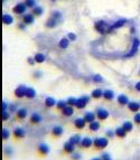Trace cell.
I'll return each mask as SVG.
<instances>
[{
  "label": "cell",
  "instance_id": "ba28073f",
  "mask_svg": "<svg viewBox=\"0 0 140 160\" xmlns=\"http://www.w3.org/2000/svg\"><path fill=\"white\" fill-rule=\"evenodd\" d=\"M26 91H27V87H26L25 85H19V86H17L16 90H15V95H16V98L21 99V98L26 96Z\"/></svg>",
  "mask_w": 140,
  "mask_h": 160
},
{
  "label": "cell",
  "instance_id": "7c38bea8",
  "mask_svg": "<svg viewBox=\"0 0 140 160\" xmlns=\"http://www.w3.org/2000/svg\"><path fill=\"white\" fill-rule=\"evenodd\" d=\"M74 125H75V128L76 129H84V127L86 125V121L84 118H76L75 120H74Z\"/></svg>",
  "mask_w": 140,
  "mask_h": 160
},
{
  "label": "cell",
  "instance_id": "db71d44e",
  "mask_svg": "<svg viewBox=\"0 0 140 160\" xmlns=\"http://www.w3.org/2000/svg\"><path fill=\"white\" fill-rule=\"evenodd\" d=\"M135 31H136V29H135V27H132V28H131V33H132V34H133V33H135Z\"/></svg>",
  "mask_w": 140,
  "mask_h": 160
},
{
  "label": "cell",
  "instance_id": "3957f363",
  "mask_svg": "<svg viewBox=\"0 0 140 160\" xmlns=\"http://www.w3.org/2000/svg\"><path fill=\"white\" fill-rule=\"evenodd\" d=\"M60 18H62V14H60V11H55L53 15H52V17H50V19L47 20V27H50V28H54L58 22H60Z\"/></svg>",
  "mask_w": 140,
  "mask_h": 160
},
{
  "label": "cell",
  "instance_id": "4fadbf2b",
  "mask_svg": "<svg viewBox=\"0 0 140 160\" xmlns=\"http://www.w3.org/2000/svg\"><path fill=\"white\" fill-rule=\"evenodd\" d=\"M37 150H38V152H39L41 156H46V155L50 153V149L47 144H45V143H40L39 146H38V148H37Z\"/></svg>",
  "mask_w": 140,
  "mask_h": 160
},
{
  "label": "cell",
  "instance_id": "44dd1931",
  "mask_svg": "<svg viewBox=\"0 0 140 160\" xmlns=\"http://www.w3.org/2000/svg\"><path fill=\"white\" fill-rule=\"evenodd\" d=\"M2 22L5 25H11L14 22V17L11 15L5 14V15H2Z\"/></svg>",
  "mask_w": 140,
  "mask_h": 160
},
{
  "label": "cell",
  "instance_id": "9a60e30c",
  "mask_svg": "<svg viewBox=\"0 0 140 160\" xmlns=\"http://www.w3.org/2000/svg\"><path fill=\"white\" fill-rule=\"evenodd\" d=\"M22 20H24V22H25L26 25H30V24H33L34 20H35V15H34V14H25L24 17H22Z\"/></svg>",
  "mask_w": 140,
  "mask_h": 160
},
{
  "label": "cell",
  "instance_id": "1f68e13d",
  "mask_svg": "<svg viewBox=\"0 0 140 160\" xmlns=\"http://www.w3.org/2000/svg\"><path fill=\"white\" fill-rule=\"evenodd\" d=\"M56 101L55 99H53V98H46V100H45V105L47 106V108H53L54 105H56Z\"/></svg>",
  "mask_w": 140,
  "mask_h": 160
},
{
  "label": "cell",
  "instance_id": "6da1fadb",
  "mask_svg": "<svg viewBox=\"0 0 140 160\" xmlns=\"http://www.w3.org/2000/svg\"><path fill=\"white\" fill-rule=\"evenodd\" d=\"M95 29L98 30L100 34L104 35V34L111 33V31L113 30V27L110 26V25H108L104 20H100V21H98V22L95 24Z\"/></svg>",
  "mask_w": 140,
  "mask_h": 160
},
{
  "label": "cell",
  "instance_id": "f5cc1de1",
  "mask_svg": "<svg viewBox=\"0 0 140 160\" xmlns=\"http://www.w3.org/2000/svg\"><path fill=\"white\" fill-rule=\"evenodd\" d=\"M18 28H19V29H25V25H24V24H19V25H18Z\"/></svg>",
  "mask_w": 140,
  "mask_h": 160
},
{
  "label": "cell",
  "instance_id": "681fc988",
  "mask_svg": "<svg viewBox=\"0 0 140 160\" xmlns=\"http://www.w3.org/2000/svg\"><path fill=\"white\" fill-rule=\"evenodd\" d=\"M7 109H9V105L7 104V102H2V111H7Z\"/></svg>",
  "mask_w": 140,
  "mask_h": 160
},
{
  "label": "cell",
  "instance_id": "f6af8a7d",
  "mask_svg": "<svg viewBox=\"0 0 140 160\" xmlns=\"http://www.w3.org/2000/svg\"><path fill=\"white\" fill-rule=\"evenodd\" d=\"M67 38L72 41H74V40H76V35L74 34V33H70L69 35H67Z\"/></svg>",
  "mask_w": 140,
  "mask_h": 160
},
{
  "label": "cell",
  "instance_id": "5bb4252c",
  "mask_svg": "<svg viewBox=\"0 0 140 160\" xmlns=\"http://www.w3.org/2000/svg\"><path fill=\"white\" fill-rule=\"evenodd\" d=\"M83 118L85 119L86 123H91V122L95 121V119H97V114H95V112H86V113L84 114Z\"/></svg>",
  "mask_w": 140,
  "mask_h": 160
},
{
  "label": "cell",
  "instance_id": "7402d4cb",
  "mask_svg": "<svg viewBox=\"0 0 140 160\" xmlns=\"http://www.w3.org/2000/svg\"><path fill=\"white\" fill-rule=\"evenodd\" d=\"M114 132H116V136H117L118 138H121V139H122V138H126V136H127V133H128L127 131L122 128V127L117 128V129L114 130Z\"/></svg>",
  "mask_w": 140,
  "mask_h": 160
},
{
  "label": "cell",
  "instance_id": "bcb514c9",
  "mask_svg": "<svg viewBox=\"0 0 140 160\" xmlns=\"http://www.w3.org/2000/svg\"><path fill=\"white\" fill-rule=\"evenodd\" d=\"M114 136H116V132H114V131H112V130H108L107 131V137H108V138H113V137H114Z\"/></svg>",
  "mask_w": 140,
  "mask_h": 160
},
{
  "label": "cell",
  "instance_id": "9f6ffc18",
  "mask_svg": "<svg viewBox=\"0 0 140 160\" xmlns=\"http://www.w3.org/2000/svg\"><path fill=\"white\" fill-rule=\"evenodd\" d=\"M52 1H55V0H52Z\"/></svg>",
  "mask_w": 140,
  "mask_h": 160
},
{
  "label": "cell",
  "instance_id": "74e56055",
  "mask_svg": "<svg viewBox=\"0 0 140 160\" xmlns=\"http://www.w3.org/2000/svg\"><path fill=\"white\" fill-rule=\"evenodd\" d=\"M9 118H10V112L9 111H2V117H1L2 121L9 120Z\"/></svg>",
  "mask_w": 140,
  "mask_h": 160
},
{
  "label": "cell",
  "instance_id": "2e32d148",
  "mask_svg": "<svg viewBox=\"0 0 140 160\" xmlns=\"http://www.w3.org/2000/svg\"><path fill=\"white\" fill-rule=\"evenodd\" d=\"M128 109H129L131 112L137 113V112L140 110V103L136 102V101H133V102H129V104H128Z\"/></svg>",
  "mask_w": 140,
  "mask_h": 160
},
{
  "label": "cell",
  "instance_id": "816d5d0a",
  "mask_svg": "<svg viewBox=\"0 0 140 160\" xmlns=\"http://www.w3.org/2000/svg\"><path fill=\"white\" fill-rule=\"evenodd\" d=\"M135 89L138 91V92H140V81L136 83V85H135Z\"/></svg>",
  "mask_w": 140,
  "mask_h": 160
},
{
  "label": "cell",
  "instance_id": "d4e9b609",
  "mask_svg": "<svg viewBox=\"0 0 140 160\" xmlns=\"http://www.w3.org/2000/svg\"><path fill=\"white\" fill-rule=\"evenodd\" d=\"M114 98V93L112 90H105L103 92V99L107 101H111Z\"/></svg>",
  "mask_w": 140,
  "mask_h": 160
},
{
  "label": "cell",
  "instance_id": "f35d334b",
  "mask_svg": "<svg viewBox=\"0 0 140 160\" xmlns=\"http://www.w3.org/2000/svg\"><path fill=\"white\" fill-rule=\"evenodd\" d=\"M92 80L94 81L95 83H101V82H103V77L101 75H99V74H95V75H93Z\"/></svg>",
  "mask_w": 140,
  "mask_h": 160
},
{
  "label": "cell",
  "instance_id": "4dcf8cb0",
  "mask_svg": "<svg viewBox=\"0 0 140 160\" xmlns=\"http://www.w3.org/2000/svg\"><path fill=\"white\" fill-rule=\"evenodd\" d=\"M122 128L127 131V132H131L132 129H133V124H132V122H131V121H126V122H123Z\"/></svg>",
  "mask_w": 140,
  "mask_h": 160
},
{
  "label": "cell",
  "instance_id": "ee69618b",
  "mask_svg": "<svg viewBox=\"0 0 140 160\" xmlns=\"http://www.w3.org/2000/svg\"><path fill=\"white\" fill-rule=\"evenodd\" d=\"M5 155L7 156V157H9L12 155V148L11 147H6L5 148Z\"/></svg>",
  "mask_w": 140,
  "mask_h": 160
},
{
  "label": "cell",
  "instance_id": "484cf974",
  "mask_svg": "<svg viewBox=\"0 0 140 160\" xmlns=\"http://www.w3.org/2000/svg\"><path fill=\"white\" fill-rule=\"evenodd\" d=\"M103 92H104V91L101 90V89H95V90L92 92L91 96H92L93 99H101V98H103Z\"/></svg>",
  "mask_w": 140,
  "mask_h": 160
},
{
  "label": "cell",
  "instance_id": "d6a6232c",
  "mask_svg": "<svg viewBox=\"0 0 140 160\" xmlns=\"http://www.w3.org/2000/svg\"><path fill=\"white\" fill-rule=\"evenodd\" d=\"M127 22V20L126 19H119L114 25H112V27H113V29H117V28H121L124 24Z\"/></svg>",
  "mask_w": 140,
  "mask_h": 160
},
{
  "label": "cell",
  "instance_id": "7bdbcfd3",
  "mask_svg": "<svg viewBox=\"0 0 140 160\" xmlns=\"http://www.w3.org/2000/svg\"><path fill=\"white\" fill-rule=\"evenodd\" d=\"M133 122L137 123V124H140V112H137L133 117Z\"/></svg>",
  "mask_w": 140,
  "mask_h": 160
},
{
  "label": "cell",
  "instance_id": "f1b7e54d",
  "mask_svg": "<svg viewBox=\"0 0 140 160\" xmlns=\"http://www.w3.org/2000/svg\"><path fill=\"white\" fill-rule=\"evenodd\" d=\"M35 96H36V91L34 90L33 87H27V91H26V98L29 99V100H31V99H34Z\"/></svg>",
  "mask_w": 140,
  "mask_h": 160
},
{
  "label": "cell",
  "instance_id": "277c9868",
  "mask_svg": "<svg viewBox=\"0 0 140 160\" xmlns=\"http://www.w3.org/2000/svg\"><path fill=\"white\" fill-rule=\"evenodd\" d=\"M139 45H140V40L138 39V38H135V39H133V43H132V47H131L130 52H129L124 57H132V56H135V55L137 54V52H138Z\"/></svg>",
  "mask_w": 140,
  "mask_h": 160
},
{
  "label": "cell",
  "instance_id": "8992f818",
  "mask_svg": "<svg viewBox=\"0 0 140 160\" xmlns=\"http://www.w3.org/2000/svg\"><path fill=\"white\" fill-rule=\"evenodd\" d=\"M95 114H97V118L101 121L107 120L108 117H109V112L105 110V109H102V108H99L97 110V112H95Z\"/></svg>",
  "mask_w": 140,
  "mask_h": 160
},
{
  "label": "cell",
  "instance_id": "ac0fdd59",
  "mask_svg": "<svg viewBox=\"0 0 140 160\" xmlns=\"http://www.w3.org/2000/svg\"><path fill=\"white\" fill-rule=\"evenodd\" d=\"M63 132H64V130H63V128H62L60 125H55V127L52 129V134H53L54 137H56V138L60 137V136L63 134Z\"/></svg>",
  "mask_w": 140,
  "mask_h": 160
},
{
  "label": "cell",
  "instance_id": "b9f144b4",
  "mask_svg": "<svg viewBox=\"0 0 140 160\" xmlns=\"http://www.w3.org/2000/svg\"><path fill=\"white\" fill-rule=\"evenodd\" d=\"M71 158H72V160H81V155L79 152H73Z\"/></svg>",
  "mask_w": 140,
  "mask_h": 160
},
{
  "label": "cell",
  "instance_id": "7a4b0ae2",
  "mask_svg": "<svg viewBox=\"0 0 140 160\" xmlns=\"http://www.w3.org/2000/svg\"><path fill=\"white\" fill-rule=\"evenodd\" d=\"M109 144V140L108 138H104V137H101V138H94L93 139V146L99 149V150H103L104 148H107Z\"/></svg>",
  "mask_w": 140,
  "mask_h": 160
},
{
  "label": "cell",
  "instance_id": "9c48e42d",
  "mask_svg": "<svg viewBox=\"0 0 140 160\" xmlns=\"http://www.w3.org/2000/svg\"><path fill=\"white\" fill-rule=\"evenodd\" d=\"M63 150L65 153H69V155H72L73 152H75V144H73L71 141H67L64 143L63 146Z\"/></svg>",
  "mask_w": 140,
  "mask_h": 160
},
{
  "label": "cell",
  "instance_id": "5b68a950",
  "mask_svg": "<svg viewBox=\"0 0 140 160\" xmlns=\"http://www.w3.org/2000/svg\"><path fill=\"white\" fill-rule=\"evenodd\" d=\"M89 101H90V98L89 96H86V95H84V96H82L80 99H77V102H76V104H75V108H77V109H84L85 106H86V104L89 103Z\"/></svg>",
  "mask_w": 140,
  "mask_h": 160
},
{
  "label": "cell",
  "instance_id": "7dc6e473",
  "mask_svg": "<svg viewBox=\"0 0 140 160\" xmlns=\"http://www.w3.org/2000/svg\"><path fill=\"white\" fill-rule=\"evenodd\" d=\"M34 77H35V79H39V77H41V72H40V71H36V72L34 73Z\"/></svg>",
  "mask_w": 140,
  "mask_h": 160
},
{
  "label": "cell",
  "instance_id": "ffe728a7",
  "mask_svg": "<svg viewBox=\"0 0 140 160\" xmlns=\"http://www.w3.org/2000/svg\"><path fill=\"white\" fill-rule=\"evenodd\" d=\"M40 121H41V115L39 113H33L30 115V122L33 124H38Z\"/></svg>",
  "mask_w": 140,
  "mask_h": 160
},
{
  "label": "cell",
  "instance_id": "8d00e7d4",
  "mask_svg": "<svg viewBox=\"0 0 140 160\" xmlns=\"http://www.w3.org/2000/svg\"><path fill=\"white\" fill-rule=\"evenodd\" d=\"M66 102H67V105L75 106V104H76V102H77V99H76V98H69Z\"/></svg>",
  "mask_w": 140,
  "mask_h": 160
},
{
  "label": "cell",
  "instance_id": "ab89813d",
  "mask_svg": "<svg viewBox=\"0 0 140 160\" xmlns=\"http://www.w3.org/2000/svg\"><path fill=\"white\" fill-rule=\"evenodd\" d=\"M25 3L28 8H35V0H26Z\"/></svg>",
  "mask_w": 140,
  "mask_h": 160
},
{
  "label": "cell",
  "instance_id": "8fae6325",
  "mask_svg": "<svg viewBox=\"0 0 140 160\" xmlns=\"http://www.w3.org/2000/svg\"><path fill=\"white\" fill-rule=\"evenodd\" d=\"M12 134H14V137L16 138V139H22V138H25V136H26V131L24 130L22 128H16L14 132H12Z\"/></svg>",
  "mask_w": 140,
  "mask_h": 160
},
{
  "label": "cell",
  "instance_id": "e0dca14e",
  "mask_svg": "<svg viewBox=\"0 0 140 160\" xmlns=\"http://www.w3.org/2000/svg\"><path fill=\"white\" fill-rule=\"evenodd\" d=\"M117 101H118V103L120 104V105H128L129 104V98L127 96V95H124V94H120L119 96H118V99H117Z\"/></svg>",
  "mask_w": 140,
  "mask_h": 160
},
{
  "label": "cell",
  "instance_id": "f546056e",
  "mask_svg": "<svg viewBox=\"0 0 140 160\" xmlns=\"http://www.w3.org/2000/svg\"><path fill=\"white\" fill-rule=\"evenodd\" d=\"M34 58H35V60H36V63H38V64L44 63V62H45V60H46L45 55H44V54H41V53H37V54L34 56Z\"/></svg>",
  "mask_w": 140,
  "mask_h": 160
},
{
  "label": "cell",
  "instance_id": "c3c4849f",
  "mask_svg": "<svg viewBox=\"0 0 140 160\" xmlns=\"http://www.w3.org/2000/svg\"><path fill=\"white\" fill-rule=\"evenodd\" d=\"M27 62L29 63V65H34V64L36 63V60H35L34 57H28V58H27Z\"/></svg>",
  "mask_w": 140,
  "mask_h": 160
},
{
  "label": "cell",
  "instance_id": "60d3db41",
  "mask_svg": "<svg viewBox=\"0 0 140 160\" xmlns=\"http://www.w3.org/2000/svg\"><path fill=\"white\" fill-rule=\"evenodd\" d=\"M101 160H112V158H111V156L109 155V153H107V152H104V153H102L101 155Z\"/></svg>",
  "mask_w": 140,
  "mask_h": 160
},
{
  "label": "cell",
  "instance_id": "d6986e66",
  "mask_svg": "<svg viewBox=\"0 0 140 160\" xmlns=\"http://www.w3.org/2000/svg\"><path fill=\"white\" fill-rule=\"evenodd\" d=\"M73 113H74V109H73V106H71V105H66V106L62 110V114H63L64 117H72Z\"/></svg>",
  "mask_w": 140,
  "mask_h": 160
},
{
  "label": "cell",
  "instance_id": "52a82bcc",
  "mask_svg": "<svg viewBox=\"0 0 140 160\" xmlns=\"http://www.w3.org/2000/svg\"><path fill=\"white\" fill-rule=\"evenodd\" d=\"M27 6H26V3H18V5H16L15 7H14V12L15 14H17V15H24L26 11H27Z\"/></svg>",
  "mask_w": 140,
  "mask_h": 160
},
{
  "label": "cell",
  "instance_id": "836d02e7",
  "mask_svg": "<svg viewBox=\"0 0 140 160\" xmlns=\"http://www.w3.org/2000/svg\"><path fill=\"white\" fill-rule=\"evenodd\" d=\"M1 134H2V140H8V139H9L10 132L8 129L3 128V129H2V132H1Z\"/></svg>",
  "mask_w": 140,
  "mask_h": 160
},
{
  "label": "cell",
  "instance_id": "d590c367",
  "mask_svg": "<svg viewBox=\"0 0 140 160\" xmlns=\"http://www.w3.org/2000/svg\"><path fill=\"white\" fill-rule=\"evenodd\" d=\"M33 14H34L35 16H40V15H43V8H41V7H35V8L33 9Z\"/></svg>",
  "mask_w": 140,
  "mask_h": 160
},
{
  "label": "cell",
  "instance_id": "11a10c76",
  "mask_svg": "<svg viewBox=\"0 0 140 160\" xmlns=\"http://www.w3.org/2000/svg\"><path fill=\"white\" fill-rule=\"evenodd\" d=\"M92 160H101V158H93Z\"/></svg>",
  "mask_w": 140,
  "mask_h": 160
},
{
  "label": "cell",
  "instance_id": "30bf717a",
  "mask_svg": "<svg viewBox=\"0 0 140 160\" xmlns=\"http://www.w3.org/2000/svg\"><path fill=\"white\" fill-rule=\"evenodd\" d=\"M92 144H93V140L89 138V137H84V138H82V141H81L80 146L82 148H84V149H88V148H90L92 147Z\"/></svg>",
  "mask_w": 140,
  "mask_h": 160
},
{
  "label": "cell",
  "instance_id": "4316f807",
  "mask_svg": "<svg viewBox=\"0 0 140 160\" xmlns=\"http://www.w3.org/2000/svg\"><path fill=\"white\" fill-rule=\"evenodd\" d=\"M69 45H70V39H69L67 37L62 38V39L60 40V43H58V46H60V48H63V49L67 48V47H69Z\"/></svg>",
  "mask_w": 140,
  "mask_h": 160
},
{
  "label": "cell",
  "instance_id": "cb8c5ba5",
  "mask_svg": "<svg viewBox=\"0 0 140 160\" xmlns=\"http://www.w3.org/2000/svg\"><path fill=\"white\" fill-rule=\"evenodd\" d=\"M16 115L19 120H24L27 117V110L26 109H18L16 111Z\"/></svg>",
  "mask_w": 140,
  "mask_h": 160
},
{
  "label": "cell",
  "instance_id": "f907efd6",
  "mask_svg": "<svg viewBox=\"0 0 140 160\" xmlns=\"http://www.w3.org/2000/svg\"><path fill=\"white\" fill-rule=\"evenodd\" d=\"M15 111H17V109H16V105L15 104H10L9 105V112H15Z\"/></svg>",
  "mask_w": 140,
  "mask_h": 160
},
{
  "label": "cell",
  "instance_id": "e575fe53",
  "mask_svg": "<svg viewBox=\"0 0 140 160\" xmlns=\"http://www.w3.org/2000/svg\"><path fill=\"white\" fill-rule=\"evenodd\" d=\"M66 105H67V102H65V101H63V100L57 101V103H56V108H57L58 110H63Z\"/></svg>",
  "mask_w": 140,
  "mask_h": 160
},
{
  "label": "cell",
  "instance_id": "83f0119b",
  "mask_svg": "<svg viewBox=\"0 0 140 160\" xmlns=\"http://www.w3.org/2000/svg\"><path fill=\"white\" fill-rule=\"evenodd\" d=\"M73 144H75V146H77V144H80L81 141H82V138H81L80 134H74V136H72L70 138V140Z\"/></svg>",
  "mask_w": 140,
  "mask_h": 160
},
{
  "label": "cell",
  "instance_id": "603a6c76",
  "mask_svg": "<svg viewBox=\"0 0 140 160\" xmlns=\"http://www.w3.org/2000/svg\"><path fill=\"white\" fill-rule=\"evenodd\" d=\"M100 125L101 124L99 121H93V122L89 123V129H90V131H92V132H95V131H98L100 129Z\"/></svg>",
  "mask_w": 140,
  "mask_h": 160
}]
</instances>
